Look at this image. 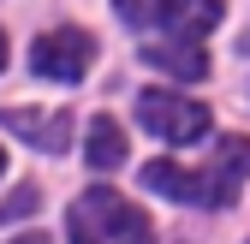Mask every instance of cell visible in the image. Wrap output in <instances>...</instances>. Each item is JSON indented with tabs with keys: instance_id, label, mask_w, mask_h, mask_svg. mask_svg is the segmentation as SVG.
<instances>
[{
	"instance_id": "ba28073f",
	"label": "cell",
	"mask_w": 250,
	"mask_h": 244,
	"mask_svg": "<svg viewBox=\"0 0 250 244\" xmlns=\"http://www.w3.org/2000/svg\"><path fill=\"white\" fill-rule=\"evenodd\" d=\"M83 155H89V167H96V173H107V167H119V161H125V131H119V119H107V113L89 119Z\"/></svg>"
},
{
	"instance_id": "8fae6325",
	"label": "cell",
	"mask_w": 250,
	"mask_h": 244,
	"mask_svg": "<svg viewBox=\"0 0 250 244\" xmlns=\"http://www.w3.org/2000/svg\"><path fill=\"white\" fill-rule=\"evenodd\" d=\"M0 66H6V36H0Z\"/></svg>"
},
{
	"instance_id": "7a4b0ae2",
	"label": "cell",
	"mask_w": 250,
	"mask_h": 244,
	"mask_svg": "<svg viewBox=\"0 0 250 244\" xmlns=\"http://www.w3.org/2000/svg\"><path fill=\"white\" fill-rule=\"evenodd\" d=\"M131 30H161L173 42H203L221 24V0H113Z\"/></svg>"
},
{
	"instance_id": "52a82bcc",
	"label": "cell",
	"mask_w": 250,
	"mask_h": 244,
	"mask_svg": "<svg viewBox=\"0 0 250 244\" xmlns=\"http://www.w3.org/2000/svg\"><path fill=\"white\" fill-rule=\"evenodd\" d=\"M143 60L161 66V72H173V78H185V83H197V78L208 72V54H203L197 42H149Z\"/></svg>"
},
{
	"instance_id": "5b68a950",
	"label": "cell",
	"mask_w": 250,
	"mask_h": 244,
	"mask_svg": "<svg viewBox=\"0 0 250 244\" xmlns=\"http://www.w3.org/2000/svg\"><path fill=\"white\" fill-rule=\"evenodd\" d=\"M143 185H149V191H161V197H173V203L227 208L221 179H214V173H191V167H179V161H149V167H143Z\"/></svg>"
},
{
	"instance_id": "9c48e42d",
	"label": "cell",
	"mask_w": 250,
	"mask_h": 244,
	"mask_svg": "<svg viewBox=\"0 0 250 244\" xmlns=\"http://www.w3.org/2000/svg\"><path fill=\"white\" fill-rule=\"evenodd\" d=\"M36 203H42V191H36V185H18L6 203H0V226H6V221H24V215H36Z\"/></svg>"
},
{
	"instance_id": "277c9868",
	"label": "cell",
	"mask_w": 250,
	"mask_h": 244,
	"mask_svg": "<svg viewBox=\"0 0 250 244\" xmlns=\"http://www.w3.org/2000/svg\"><path fill=\"white\" fill-rule=\"evenodd\" d=\"M89 60H96V36H89V30H48V36H36V48H30V72L78 83L89 72Z\"/></svg>"
},
{
	"instance_id": "7c38bea8",
	"label": "cell",
	"mask_w": 250,
	"mask_h": 244,
	"mask_svg": "<svg viewBox=\"0 0 250 244\" xmlns=\"http://www.w3.org/2000/svg\"><path fill=\"white\" fill-rule=\"evenodd\" d=\"M0 173H6V149H0Z\"/></svg>"
},
{
	"instance_id": "6da1fadb",
	"label": "cell",
	"mask_w": 250,
	"mask_h": 244,
	"mask_svg": "<svg viewBox=\"0 0 250 244\" xmlns=\"http://www.w3.org/2000/svg\"><path fill=\"white\" fill-rule=\"evenodd\" d=\"M72 244H155V226L137 203L96 185L72 203Z\"/></svg>"
},
{
	"instance_id": "8992f818",
	"label": "cell",
	"mask_w": 250,
	"mask_h": 244,
	"mask_svg": "<svg viewBox=\"0 0 250 244\" xmlns=\"http://www.w3.org/2000/svg\"><path fill=\"white\" fill-rule=\"evenodd\" d=\"M0 125H6V131H18L24 143L48 149V155L72 149V119H66V113H42V107H6V113H0Z\"/></svg>"
},
{
	"instance_id": "3957f363",
	"label": "cell",
	"mask_w": 250,
	"mask_h": 244,
	"mask_svg": "<svg viewBox=\"0 0 250 244\" xmlns=\"http://www.w3.org/2000/svg\"><path fill=\"white\" fill-rule=\"evenodd\" d=\"M137 119H143V131L167 137V143L208 137V107L191 102V96H173V89H143V96H137Z\"/></svg>"
},
{
	"instance_id": "30bf717a",
	"label": "cell",
	"mask_w": 250,
	"mask_h": 244,
	"mask_svg": "<svg viewBox=\"0 0 250 244\" xmlns=\"http://www.w3.org/2000/svg\"><path fill=\"white\" fill-rule=\"evenodd\" d=\"M12 244H48V238H42V232H30V238H12Z\"/></svg>"
}]
</instances>
